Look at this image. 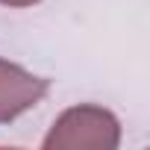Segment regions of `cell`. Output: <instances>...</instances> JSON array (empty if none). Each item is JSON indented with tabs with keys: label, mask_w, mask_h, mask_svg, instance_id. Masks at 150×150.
Listing matches in <instances>:
<instances>
[{
	"label": "cell",
	"mask_w": 150,
	"mask_h": 150,
	"mask_svg": "<svg viewBox=\"0 0 150 150\" xmlns=\"http://www.w3.org/2000/svg\"><path fill=\"white\" fill-rule=\"evenodd\" d=\"M121 144V121L115 112L97 103H80L65 109L41 147L47 150H115Z\"/></svg>",
	"instance_id": "obj_1"
},
{
	"label": "cell",
	"mask_w": 150,
	"mask_h": 150,
	"mask_svg": "<svg viewBox=\"0 0 150 150\" xmlns=\"http://www.w3.org/2000/svg\"><path fill=\"white\" fill-rule=\"evenodd\" d=\"M50 91V80L35 77L33 71L0 56V124H12L33 106L44 100Z\"/></svg>",
	"instance_id": "obj_2"
},
{
	"label": "cell",
	"mask_w": 150,
	"mask_h": 150,
	"mask_svg": "<svg viewBox=\"0 0 150 150\" xmlns=\"http://www.w3.org/2000/svg\"><path fill=\"white\" fill-rule=\"evenodd\" d=\"M35 3H41V0H0V6H9V9H27Z\"/></svg>",
	"instance_id": "obj_3"
}]
</instances>
